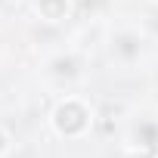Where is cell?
Here are the masks:
<instances>
[{"label": "cell", "mask_w": 158, "mask_h": 158, "mask_svg": "<svg viewBox=\"0 0 158 158\" xmlns=\"http://www.w3.org/2000/svg\"><path fill=\"white\" fill-rule=\"evenodd\" d=\"M53 130L59 133V136H65V139H74V136H84L87 130H90V124H93V115H90V109L81 102V99H74V96H68V99H62L56 109H53Z\"/></svg>", "instance_id": "6da1fadb"}, {"label": "cell", "mask_w": 158, "mask_h": 158, "mask_svg": "<svg viewBox=\"0 0 158 158\" xmlns=\"http://www.w3.org/2000/svg\"><path fill=\"white\" fill-rule=\"evenodd\" d=\"M34 10H37V16L44 22H53L56 25V22H65L71 16V0H37Z\"/></svg>", "instance_id": "7a4b0ae2"}, {"label": "cell", "mask_w": 158, "mask_h": 158, "mask_svg": "<svg viewBox=\"0 0 158 158\" xmlns=\"http://www.w3.org/2000/svg\"><path fill=\"white\" fill-rule=\"evenodd\" d=\"M121 158H155V149H146V146H136V149L124 152Z\"/></svg>", "instance_id": "3957f363"}, {"label": "cell", "mask_w": 158, "mask_h": 158, "mask_svg": "<svg viewBox=\"0 0 158 158\" xmlns=\"http://www.w3.org/2000/svg\"><path fill=\"white\" fill-rule=\"evenodd\" d=\"M10 146H13V136H10L3 127H0V155H3V152H10Z\"/></svg>", "instance_id": "277c9868"}]
</instances>
